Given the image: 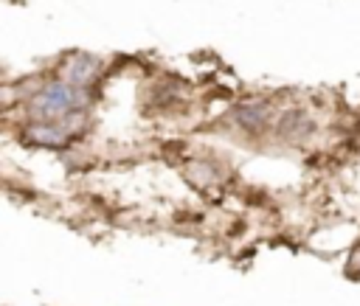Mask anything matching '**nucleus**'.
Returning a JSON list of instances; mask_svg holds the SVG:
<instances>
[{
  "label": "nucleus",
  "instance_id": "2",
  "mask_svg": "<svg viewBox=\"0 0 360 306\" xmlns=\"http://www.w3.org/2000/svg\"><path fill=\"white\" fill-rule=\"evenodd\" d=\"M279 135L284 138V140H298V138H307L310 132H312V121H310V115L307 112H301V110H290V112H284L282 118H279Z\"/></svg>",
  "mask_w": 360,
  "mask_h": 306
},
{
  "label": "nucleus",
  "instance_id": "1",
  "mask_svg": "<svg viewBox=\"0 0 360 306\" xmlns=\"http://www.w3.org/2000/svg\"><path fill=\"white\" fill-rule=\"evenodd\" d=\"M85 107V93L71 87V85H51L46 93H40L32 104V112L37 118H46V121H54L60 115H68V112H79Z\"/></svg>",
  "mask_w": 360,
  "mask_h": 306
},
{
  "label": "nucleus",
  "instance_id": "4",
  "mask_svg": "<svg viewBox=\"0 0 360 306\" xmlns=\"http://www.w3.org/2000/svg\"><path fill=\"white\" fill-rule=\"evenodd\" d=\"M265 118H268V110H265L262 101H256V104H242V107L237 110V121H240L242 129H262V126H265Z\"/></svg>",
  "mask_w": 360,
  "mask_h": 306
},
{
  "label": "nucleus",
  "instance_id": "5",
  "mask_svg": "<svg viewBox=\"0 0 360 306\" xmlns=\"http://www.w3.org/2000/svg\"><path fill=\"white\" fill-rule=\"evenodd\" d=\"M60 132H62V129H54V126H37V129H29V138L43 140V143H60V140H62Z\"/></svg>",
  "mask_w": 360,
  "mask_h": 306
},
{
  "label": "nucleus",
  "instance_id": "3",
  "mask_svg": "<svg viewBox=\"0 0 360 306\" xmlns=\"http://www.w3.org/2000/svg\"><path fill=\"white\" fill-rule=\"evenodd\" d=\"M96 73H99V62H96L93 57H76V59H71L68 68H65V79H68L71 85H85V82H90Z\"/></svg>",
  "mask_w": 360,
  "mask_h": 306
}]
</instances>
